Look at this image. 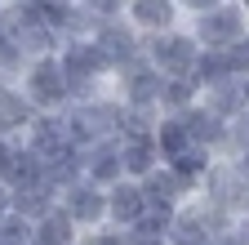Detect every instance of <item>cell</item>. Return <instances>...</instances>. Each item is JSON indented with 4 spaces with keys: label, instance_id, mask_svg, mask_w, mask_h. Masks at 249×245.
<instances>
[{
    "label": "cell",
    "instance_id": "obj_1",
    "mask_svg": "<svg viewBox=\"0 0 249 245\" xmlns=\"http://www.w3.org/2000/svg\"><path fill=\"white\" fill-rule=\"evenodd\" d=\"M142 58L165 80H192L196 58H200V40L192 32H182V27H169V32L142 36Z\"/></svg>",
    "mask_w": 249,
    "mask_h": 245
},
{
    "label": "cell",
    "instance_id": "obj_2",
    "mask_svg": "<svg viewBox=\"0 0 249 245\" xmlns=\"http://www.w3.org/2000/svg\"><path fill=\"white\" fill-rule=\"evenodd\" d=\"M22 89V98L31 103V112H62L71 103V89H67V76L58 67V54H40L18 72L14 80Z\"/></svg>",
    "mask_w": 249,
    "mask_h": 245
},
{
    "label": "cell",
    "instance_id": "obj_3",
    "mask_svg": "<svg viewBox=\"0 0 249 245\" xmlns=\"http://www.w3.org/2000/svg\"><path fill=\"white\" fill-rule=\"evenodd\" d=\"M187 32L200 40V49H227L231 40H240L249 32V14H245L240 0H218L213 9L192 14V27H187Z\"/></svg>",
    "mask_w": 249,
    "mask_h": 245
},
{
    "label": "cell",
    "instance_id": "obj_4",
    "mask_svg": "<svg viewBox=\"0 0 249 245\" xmlns=\"http://www.w3.org/2000/svg\"><path fill=\"white\" fill-rule=\"evenodd\" d=\"M196 188L205 192V205L209 209H223V214H231V219L249 209V183L236 174L231 161H209V170L200 174Z\"/></svg>",
    "mask_w": 249,
    "mask_h": 245
},
{
    "label": "cell",
    "instance_id": "obj_5",
    "mask_svg": "<svg viewBox=\"0 0 249 245\" xmlns=\"http://www.w3.org/2000/svg\"><path fill=\"white\" fill-rule=\"evenodd\" d=\"M58 205L67 209V219H71L80 232H89V227H103V223H107V188L89 183L85 174H80V178H71L67 188L58 192Z\"/></svg>",
    "mask_w": 249,
    "mask_h": 245
},
{
    "label": "cell",
    "instance_id": "obj_6",
    "mask_svg": "<svg viewBox=\"0 0 249 245\" xmlns=\"http://www.w3.org/2000/svg\"><path fill=\"white\" fill-rule=\"evenodd\" d=\"M89 40L103 49V58L111 63V72H120V67H129V63L142 58V36L124 18H98L93 32H89Z\"/></svg>",
    "mask_w": 249,
    "mask_h": 245
},
{
    "label": "cell",
    "instance_id": "obj_7",
    "mask_svg": "<svg viewBox=\"0 0 249 245\" xmlns=\"http://www.w3.org/2000/svg\"><path fill=\"white\" fill-rule=\"evenodd\" d=\"M80 174L89 183H98V188H111V183L124 178V165H120V143L116 138H98L80 147Z\"/></svg>",
    "mask_w": 249,
    "mask_h": 245
},
{
    "label": "cell",
    "instance_id": "obj_8",
    "mask_svg": "<svg viewBox=\"0 0 249 245\" xmlns=\"http://www.w3.org/2000/svg\"><path fill=\"white\" fill-rule=\"evenodd\" d=\"M120 18L129 22L138 36H156V32L178 27V5H174V0H124Z\"/></svg>",
    "mask_w": 249,
    "mask_h": 245
},
{
    "label": "cell",
    "instance_id": "obj_9",
    "mask_svg": "<svg viewBox=\"0 0 249 245\" xmlns=\"http://www.w3.org/2000/svg\"><path fill=\"white\" fill-rule=\"evenodd\" d=\"M120 143V165H124V178H147L156 165H160V151L151 143V130H124L116 134Z\"/></svg>",
    "mask_w": 249,
    "mask_h": 245
},
{
    "label": "cell",
    "instance_id": "obj_10",
    "mask_svg": "<svg viewBox=\"0 0 249 245\" xmlns=\"http://www.w3.org/2000/svg\"><path fill=\"white\" fill-rule=\"evenodd\" d=\"M142 209H147V192H142L138 178H120V183H111V188H107V223H111V227L138 223Z\"/></svg>",
    "mask_w": 249,
    "mask_h": 245
},
{
    "label": "cell",
    "instance_id": "obj_11",
    "mask_svg": "<svg viewBox=\"0 0 249 245\" xmlns=\"http://www.w3.org/2000/svg\"><path fill=\"white\" fill-rule=\"evenodd\" d=\"M138 183H142V192H147V205H160V209H178L187 196H192V183H182L169 165H156Z\"/></svg>",
    "mask_w": 249,
    "mask_h": 245
},
{
    "label": "cell",
    "instance_id": "obj_12",
    "mask_svg": "<svg viewBox=\"0 0 249 245\" xmlns=\"http://www.w3.org/2000/svg\"><path fill=\"white\" fill-rule=\"evenodd\" d=\"M9 205L22 214V219H31V223H36L40 214H49V209L58 205V183H49V178L40 174V178L22 183V188H9Z\"/></svg>",
    "mask_w": 249,
    "mask_h": 245
},
{
    "label": "cell",
    "instance_id": "obj_13",
    "mask_svg": "<svg viewBox=\"0 0 249 245\" xmlns=\"http://www.w3.org/2000/svg\"><path fill=\"white\" fill-rule=\"evenodd\" d=\"M182 116V125H187V134H192V143H200V147H209V151H218L227 143V120H218L213 112H205L200 103H192L187 112H178Z\"/></svg>",
    "mask_w": 249,
    "mask_h": 245
},
{
    "label": "cell",
    "instance_id": "obj_14",
    "mask_svg": "<svg viewBox=\"0 0 249 245\" xmlns=\"http://www.w3.org/2000/svg\"><path fill=\"white\" fill-rule=\"evenodd\" d=\"M151 143H156V151H160V165H165V161L178 156V151L192 147V134H187V125H182L178 112H160V116H156V125H151Z\"/></svg>",
    "mask_w": 249,
    "mask_h": 245
},
{
    "label": "cell",
    "instance_id": "obj_15",
    "mask_svg": "<svg viewBox=\"0 0 249 245\" xmlns=\"http://www.w3.org/2000/svg\"><path fill=\"white\" fill-rule=\"evenodd\" d=\"M76 241H80V227L67 219L62 205H53L49 214H40L31 223V245H76Z\"/></svg>",
    "mask_w": 249,
    "mask_h": 245
},
{
    "label": "cell",
    "instance_id": "obj_16",
    "mask_svg": "<svg viewBox=\"0 0 249 245\" xmlns=\"http://www.w3.org/2000/svg\"><path fill=\"white\" fill-rule=\"evenodd\" d=\"M196 103L205 107V112H213L218 120H231L240 107H245V94H240V80L236 76H227V80H218V85H205L200 94H196Z\"/></svg>",
    "mask_w": 249,
    "mask_h": 245
},
{
    "label": "cell",
    "instance_id": "obj_17",
    "mask_svg": "<svg viewBox=\"0 0 249 245\" xmlns=\"http://www.w3.org/2000/svg\"><path fill=\"white\" fill-rule=\"evenodd\" d=\"M45 174V161L31 151L22 138L14 143V151H9V165H5V174H0V183L5 188H22V183H31V178H40Z\"/></svg>",
    "mask_w": 249,
    "mask_h": 245
},
{
    "label": "cell",
    "instance_id": "obj_18",
    "mask_svg": "<svg viewBox=\"0 0 249 245\" xmlns=\"http://www.w3.org/2000/svg\"><path fill=\"white\" fill-rule=\"evenodd\" d=\"M227 76H231L227 54H223V49H200L196 72H192V85H196V89H205V85H218V80H227Z\"/></svg>",
    "mask_w": 249,
    "mask_h": 245
},
{
    "label": "cell",
    "instance_id": "obj_19",
    "mask_svg": "<svg viewBox=\"0 0 249 245\" xmlns=\"http://www.w3.org/2000/svg\"><path fill=\"white\" fill-rule=\"evenodd\" d=\"M200 89L192 80H160V112H187Z\"/></svg>",
    "mask_w": 249,
    "mask_h": 245
},
{
    "label": "cell",
    "instance_id": "obj_20",
    "mask_svg": "<svg viewBox=\"0 0 249 245\" xmlns=\"http://www.w3.org/2000/svg\"><path fill=\"white\" fill-rule=\"evenodd\" d=\"M223 151H231V156H245V151H249V107H240L227 120V143H223Z\"/></svg>",
    "mask_w": 249,
    "mask_h": 245
},
{
    "label": "cell",
    "instance_id": "obj_21",
    "mask_svg": "<svg viewBox=\"0 0 249 245\" xmlns=\"http://www.w3.org/2000/svg\"><path fill=\"white\" fill-rule=\"evenodd\" d=\"M76 245H138L124 227H111V223H103V227H89V232H80V241Z\"/></svg>",
    "mask_w": 249,
    "mask_h": 245
},
{
    "label": "cell",
    "instance_id": "obj_22",
    "mask_svg": "<svg viewBox=\"0 0 249 245\" xmlns=\"http://www.w3.org/2000/svg\"><path fill=\"white\" fill-rule=\"evenodd\" d=\"M223 54H227V67H231V76H236V80H240V76H249V32H245L240 40H231Z\"/></svg>",
    "mask_w": 249,
    "mask_h": 245
},
{
    "label": "cell",
    "instance_id": "obj_23",
    "mask_svg": "<svg viewBox=\"0 0 249 245\" xmlns=\"http://www.w3.org/2000/svg\"><path fill=\"white\" fill-rule=\"evenodd\" d=\"M80 5H85L93 18H120V14H124V0H80Z\"/></svg>",
    "mask_w": 249,
    "mask_h": 245
},
{
    "label": "cell",
    "instance_id": "obj_24",
    "mask_svg": "<svg viewBox=\"0 0 249 245\" xmlns=\"http://www.w3.org/2000/svg\"><path fill=\"white\" fill-rule=\"evenodd\" d=\"M231 241H236V245H249V209L231 219Z\"/></svg>",
    "mask_w": 249,
    "mask_h": 245
},
{
    "label": "cell",
    "instance_id": "obj_25",
    "mask_svg": "<svg viewBox=\"0 0 249 245\" xmlns=\"http://www.w3.org/2000/svg\"><path fill=\"white\" fill-rule=\"evenodd\" d=\"M178 5V14H205V9H213L218 0H174Z\"/></svg>",
    "mask_w": 249,
    "mask_h": 245
},
{
    "label": "cell",
    "instance_id": "obj_26",
    "mask_svg": "<svg viewBox=\"0 0 249 245\" xmlns=\"http://www.w3.org/2000/svg\"><path fill=\"white\" fill-rule=\"evenodd\" d=\"M14 143H18V138H5V134H0V174H5V165H9V151H14Z\"/></svg>",
    "mask_w": 249,
    "mask_h": 245
},
{
    "label": "cell",
    "instance_id": "obj_27",
    "mask_svg": "<svg viewBox=\"0 0 249 245\" xmlns=\"http://www.w3.org/2000/svg\"><path fill=\"white\" fill-rule=\"evenodd\" d=\"M9 209H14V205H9V188H5V183H0V219H5Z\"/></svg>",
    "mask_w": 249,
    "mask_h": 245
},
{
    "label": "cell",
    "instance_id": "obj_28",
    "mask_svg": "<svg viewBox=\"0 0 249 245\" xmlns=\"http://www.w3.org/2000/svg\"><path fill=\"white\" fill-rule=\"evenodd\" d=\"M240 94H245V107H249V76H240Z\"/></svg>",
    "mask_w": 249,
    "mask_h": 245
},
{
    "label": "cell",
    "instance_id": "obj_29",
    "mask_svg": "<svg viewBox=\"0 0 249 245\" xmlns=\"http://www.w3.org/2000/svg\"><path fill=\"white\" fill-rule=\"evenodd\" d=\"M142 245H169V241H165V236H156V241H142Z\"/></svg>",
    "mask_w": 249,
    "mask_h": 245
},
{
    "label": "cell",
    "instance_id": "obj_30",
    "mask_svg": "<svg viewBox=\"0 0 249 245\" xmlns=\"http://www.w3.org/2000/svg\"><path fill=\"white\" fill-rule=\"evenodd\" d=\"M0 85H9V80H5V76H0Z\"/></svg>",
    "mask_w": 249,
    "mask_h": 245
}]
</instances>
